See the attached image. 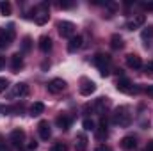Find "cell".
<instances>
[{"mask_svg":"<svg viewBox=\"0 0 153 151\" xmlns=\"http://www.w3.org/2000/svg\"><path fill=\"white\" fill-rule=\"evenodd\" d=\"M112 123L117 124V126H128L132 123V114H130V109L126 105H121L117 107L112 114Z\"/></svg>","mask_w":153,"mask_h":151,"instance_id":"obj_1","label":"cell"},{"mask_svg":"<svg viewBox=\"0 0 153 151\" xmlns=\"http://www.w3.org/2000/svg\"><path fill=\"white\" fill-rule=\"evenodd\" d=\"M93 64L100 70V73L102 76H107L111 73V57L107 55V53H96L94 57H93Z\"/></svg>","mask_w":153,"mask_h":151,"instance_id":"obj_2","label":"cell"},{"mask_svg":"<svg viewBox=\"0 0 153 151\" xmlns=\"http://www.w3.org/2000/svg\"><path fill=\"white\" fill-rule=\"evenodd\" d=\"M14 39V25H9L7 29H0V48H7Z\"/></svg>","mask_w":153,"mask_h":151,"instance_id":"obj_3","label":"cell"},{"mask_svg":"<svg viewBox=\"0 0 153 151\" xmlns=\"http://www.w3.org/2000/svg\"><path fill=\"white\" fill-rule=\"evenodd\" d=\"M57 29H59V34L62 38H73L75 36V25L71 21H59L57 23Z\"/></svg>","mask_w":153,"mask_h":151,"instance_id":"obj_4","label":"cell"},{"mask_svg":"<svg viewBox=\"0 0 153 151\" xmlns=\"http://www.w3.org/2000/svg\"><path fill=\"white\" fill-rule=\"evenodd\" d=\"M29 94V85L23 82H18L13 85V91L9 93V98H25Z\"/></svg>","mask_w":153,"mask_h":151,"instance_id":"obj_5","label":"cell"},{"mask_svg":"<svg viewBox=\"0 0 153 151\" xmlns=\"http://www.w3.org/2000/svg\"><path fill=\"white\" fill-rule=\"evenodd\" d=\"M117 91H121V93H139V87H134V84L128 80V78H125V76H121L119 80H117Z\"/></svg>","mask_w":153,"mask_h":151,"instance_id":"obj_6","label":"cell"},{"mask_svg":"<svg viewBox=\"0 0 153 151\" xmlns=\"http://www.w3.org/2000/svg\"><path fill=\"white\" fill-rule=\"evenodd\" d=\"M46 89H48V93H52V94H59V93H62V91L66 89V82H64L62 78H53V80L48 82Z\"/></svg>","mask_w":153,"mask_h":151,"instance_id":"obj_7","label":"cell"},{"mask_svg":"<svg viewBox=\"0 0 153 151\" xmlns=\"http://www.w3.org/2000/svg\"><path fill=\"white\" fill-rule=\"evenodd\" d=\"M80 94L82 96H91L94 91H96V84L93 82V80H89V78H82L80 80Z\"/></svg>","mask_w":153,"mask_h":151,"instance_id":"obj_8","label":"cell"},{"mask_svg":"<svg viewBox=\"0 0 153 151\" xmlns=\"http://www.w3.org/2000/svg\"><path fill=\"white\" fill-rule=\"evenodd\" d=\"M9 141L13 142V146L22 148V146H23V142H25V132H23L22 128L13 130V132H11V135H9Z\"/></svg>","mask_w":153,"mask_h":151,"instance_id":"obj_9","label":"cell"},{"mask_svg":"<svg viewBox=\"0 0 153 151\" xmlns=\"http://www.w3.org/2000/svg\"><path fill=\"white\" fill-rule=\"evenodd\" d=\"M126 66L132 70H141L143 68V61L137 53H128L126 55Z\"/></svg>","mask_w":153,"mask_h":151,"instance_id":"obj_10","label":"cell"},{"mask_svg":"<svg viewBox=\"0 0 153 151\" xmlns=\"http://www.w3.org/2000/svg\"><path fill=\"white\" fill-rule=\"evenodd\" d=\"M38 132H39V137H41L43 141H48V139L52 137V132H50V124H48V121H39Z\"/></svg>","mask_w":153,"mask_h":151,"instance_id":"obj_11","label":"cell"},{"mask_svg":"<svg viewBox=\"0 0 153 151\" xmlns=\"http://www.w3.org/2000/svg\"><path fill=\"white\" fill-rule=\"evenodd\" d=\"M144 21H146V16H144V14H137V16H134V20H130V21L126 23V29H128V30L139 29V27L144 25Z\"/></svg>","mask_w":153,"mask_h":151,"instance_id":"obj_12","label":"cell"},{"mask_svg":"<svg viewBox=\"0 0 153 151\" xmlns=\"http://www.w3.org/2000/svg\"><path fill=\"white\" fill-rule=\"evenodd\" d=\"M109 107H111V100H109V98H103V96L98 98L96 103H94V109H96V112L98 114H105Z\"/></svg>","mask_w":153,"mask_h":151,"instance_id":"obj_13","label":"cell"},{"mask_svg":"<svg viewBox=\"0 0 153 151\" xmlns=\"http://www.w3.org/2000/svg\"><path fill=\"white\" fill-rule=\"evenodd\" d=\"M109 137V132H107V121L102 117V121H100V128H96V139L98 141H103V139H107Z\"/></svg>","mask_w":153,"mask_h":151,"instance_id":"obj_14","label":"cell"},{"mask_svg":"<svg viewBox=\"0 0 153 151\" xmlns=\"http://www.w3.org/2000/svg\"><path fill=\"white\" fill-rule=\"evenodd\" d=\"M38 44H39V50H41L43 53H48V52L52 50V39H50V36H41Z\"/></svg>","mask_w":153,"mask_h":151,"instance_id":"obj_15","label":"cell"},{"mask_svg":"<svg viewBox=\"0 0 153 151\" xmlns=\"http://www.w3.org/2000/svg\"><path fill=\"white\" fill-rule=\"evenodd\" d=\"M55 123H57V126H59L61 130H68V128L71 126V117L66 115V114H62V115H59V117L55 119Z\"/></svg>","mask_w":153,"mask_h":151,"instance_id":"obj_16","label":"cell"},{"mask_svg":"<svg viewBox=\"0 0 153 151\" xmlns=\"http://www.w3.org/2000/svg\"><path fill=\"white\" fill-rule=\"evenodd\" d=\"M82 43H84V39H82V36H73V38L70 39V43H68V52H76L80 46H82Z\"/></svg>","mask_w":153,"mask_h":151,"instance_id":"obj_17","label":"cell"},{"mask_svg":"<svg viewBox=\"0 0 153 151\" xmlns=\"http://www.w3.org/2000/svg\"><path fill=\"white\" fill-rule=\"evenodd\" d=\"M135 146H137V141H135L134 135H126V137H123V141H121V148H123V150H134Z\"/></svg>","mask_w":153,"mask_h":151,"instance_id":"obj_18","label":"cell"},{"mask_svg":"<svg viewBox=\"0 0 153 151\" xmlns=\"http://www.w3.org/2000/svg\"><path fill=\"white\" fill-rule=\"evenodd\" d=\"M75 150L76 151H85L87 150V137H85V133H78V135H76Z\"/></svg>","mask_w":153,"mask_h":151,"instance_id":"obj_19","label":"cell"},{"mask_svg":"<svg viewBox=\"0 0 153 151\" xmlns=\"http://www.w3.org/2000/svg\"><path fill=\"white\" fill-rule=\"evenodd\" d=\"M11 68H13V71H20L23 68V59H22L20 53H14L11 57Z\"/></svg>","mask_w":153,"mask_h":151,"instance_id":"obj_20","label":"cell"},{"mask_svg":"<svg viewBox=\"0 0 153 151\" xmlns=\"http://www.w3.org/2000/svg\"><path fill=\"white\" fill-rule=\"evenodd\" d=\"M43 112H45V105H43L41 101H36V103L30 105V115H32V117H38V115H41Z\"/></svg>","mask_w":153,"mask_h":151,"instance_id":"obj_21","label":"cell"},{"mask_svg":"<svg viewBox=\"0 0 153 151\" xmlns=\"http://www.w3.org/2000/svg\"><path fill=\"white\" fill-rule=\"evenodd\" d=\"M34 20H36V23H38V25H45V23L48 21V13H46V11H43V13L34 14Z\"/></svg>","mask_w":153,"mask_h":151,"instance_id":"obj_22","label":"cell"},{"mask_svg":"<svg viewBox=\"0 0 153 151\" xmlns=\"http://www.w3.org/2000/svg\"><path fill=\"white\" fill-rule=\"evenodd\" d=\"M111 46H112L114 50H119V48H123V39H121V36L114 34V36L111 38Z\"/></svg>","mask_w":153,"mask_h":151,"instance_id":"obj_23","label":"cell"},{"mask_svg":"<svg viewBox=\"0 0 153 151\" xmlns=\"http://www.w3.org/2000/svg\"><path fill=\"white\" fill-rule=\"evenodd\" d=\"M11 11H13V7H11L9 2H0V13H2L4 16H9Z\"/></svg>","mask_w":153,"mask_h":151,"instance_id":"obj_24","label":"cell"},{"mask_svg":"<svg viewBox=\"0 0 153 151\" xmlns=\"http://www.w3.org/2000/svg\"><path fill=\"white\" fill-rule=\"evenodd\" d=\"M141 38L144 39V41L153 38V25H148V27H144V29H143V32H141Z\"/></svg>","mask_w":153,"mask_h":151,"instance_id":"obj_25","label":"cell"},{"mask_svg":"<svg viewBox=\"0 0 153 151\" xmlns=\"http://www.w3.org/2000/svg\"><path fill=\"white\" fill-rule=\"evenodd\" d=\"M68 148H66V144H62V142H55L52 148H50V151H66Z\"/></svg>","mask_w":153,"mask_h":151,"instance_id":"obj_26","label":"cell"},{"mask_svg":"<svg viewBox=\"0 0 153 151\" xmlns=\"http://www.w3.org/2000/svg\"><path fill=\"white\" fill-rule=\"evenodd\" d=\"M82 126H84V130H96V128H94V123H93L91 119H84Z\"/></svg>","mask_w":153,"mask_h":151,"instance_id":"obj_27","label":"cell"},{"mask_svg":"<svg viewBox=\"0 0 153 151\" xmlns=\"http://www.w3.org/2000/svg\"><path fill=\"white\" fill-rule=\"evenodd\" d=\"M30 43H32V39L30 38H23V43H22L23 52H29V50H30Z\"/></svg>","mask_w":153,"mask_h":151,"instance_id":"obj_28","label":"cell"},{"mask_svg":"<svg viewBox=\"0 0 153 151\" xmlns=\"http://www.w3.org/2000/svg\"><path fill=\"white\" fill-rule=\"evenodd\" d=\"M7 85H9V80H7V78H2V76H0V93H4V91L7 89Z\"/></svg>","mask_w":153,"mask_h":151,"instance_id":"obj_29","label":"cell"},{"mask_svg":"<svg viewBox=\"0 0 153 151\" xmlns=\"http://www.w3.org/2000/svg\"><path fill=\"white\" fill-rule=\"evenodd\" d=\"M143 70H144V73H146V75H153V62L144 64V66H143Z\"/></svg>","mask_w":153,"mask_h":151,"instance_id":"obj_30","label":"cell"},{"mask_svg":"<svg viewBox=\"0 0 153 151\" xmlns=\"http://www.w3.org/2000/svg\"><path fill=\"white\" fill-rule=\"evenodd\" d=\"M27 150L29 151H36L38 150V142H36V141H30V142L27 144Z\"/></svg>","mask_w":153,"mask_h":151,"instance_id":"obj_31","label":"cell"},{"mask_svg":"<svg viewBox=\"0 0 153 151\" xmlns=\"http://www.w3.org/2000/svg\"><path fill=\"white\" fill-rule=\"evenodd\" d=\"M59 7L61 9H70V7H73V2H59Z\"/></svg>","mask_w":153,"mask_h":151,"instance_id":"obj_32","label":"cell"},{"mask_svg":"<svg viewBox=\"0 0 153 151\" xmlns=\"http://www.w3.org/2000/svg\"><path fill=\"white\" fill-rule=\"evenodd\" d=\"M94 151H112V150H111L109 146H105V144H100V146H98Z\"/></svg>","mask_w":153,"mask_h":151,"instance_id":"obj_33","label":"cell"},{"mask_svg":"<svg viewBox=\"0 0 153 151\" xmlns=\"http://www.w3.org/2000/svg\"><path fill=\"white\" fill-rule=\"evenodd\" d=\"M144 93H146V94H148L150 98H153V85H150V87H146V89H144Z\"/></svg>","mask_w":153,"mask_h":151,"instance_id":"obj_34","label":"cell"},{"mask_svg":"<svg viewBox=\"0 0 153 151\" xmlns=\"http://www.w3.org/2000/svg\"><path fill=\"white\" fill-rule=\"evenodd\" d=\"M0 151H11L7 146H5V142H2V139H0Z\"/></svg>","mask_w":153,"mask_h":151,"instance_id":"obj_35","label":"cell"},{"mask_svg":"<svg viewBox=\"0 0 153 151\" xmlns=\"http://www.w3.org/2000/svg\"><path fill=\"white\" fill-rule=\"evenodd\" d=\"M4 66H5V57H4V55H0V70H2Z\"/></svg>","mask_w":153,"mask_h":151,"instance_id":"obj_36","label":"cell"},{"mask_svg":"<svg viewBox=\"0 0 153 151\" xmlns=\"http://www.w3.org/2000/svg\"><path fill=\"white\" fill-rule=\"evenodd\" d=\"M146 151H153V141H150V142L146 144Z\"/></svg>","mask_w":153,"mask_h":151,"instance_id":"obj_37","label":"cell"},{"mask_svg":"<svg viewBox=\"0 0 153 151\" xmlns=\"http://www.w3.org/2000/svg\"><path fill=\"white\" fill-rule=\"evenodd\" d=\"M144 9H148V11H153V2H152V4H144Z\"/></svg>","mask_w":153,"mask_h":151,"instance_id":"obj_38","label":"cell"}]
</instances>
